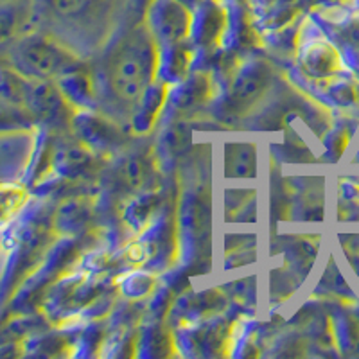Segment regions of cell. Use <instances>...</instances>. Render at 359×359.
<instances>
[{"label":"cell","instance_id":"30bf717a","mask_svg":"<svg viewBox=\"0 0 359 359\" xmlns=\"http://www.w3.org/2000/svg\"><path fill=\"white\" fill-rule=\"evenodd\" d=\"M185 4H191V2H200V0H184Z\"/></svg>","mask_w":359,"mask_h":359},{"label":"cell","instance_id":"52a82bcc","mask_svg":"<svg viewBox=\"0 0 359 359\" xmlns=\"http://www.w3.org/2000/svg\"><path fill=\"white\" fill-rule=\"evenodd\" d=\"M255 172V149L250 144H230L226 147V176L248 178Z\"/></svg>","mask_w":359,"mask_h":359},{"label":"cell","instance_id":"6da1fadb","mask_svg":"<svg viewBox=\"0 0 359 359\" xmlns=\"http://www.w3.org/2000/svg\"><path fill=\"white\" fill-rule=\"evenodd\" d=\"M158 65V53L149 31H135L111 50L107 63L108 86L123 102L144 99Z\"/></svg>","mask_w":359,"mask_h":359},{"label":"cell","instance_id":"7a4b0ae2","mask_svg":"<svg viewBox=\"0 0 359 359\" xmlns=\"http://www.w3.org/2000/svg\"><path fill=\"white\" fill-rule=\"evenodd\" d=\"M6 63L15 72L33 81H53L70 72H76L79 65L78 56L45 33H24L6 45Z\"/></svg>","mask_w":359,"mask_h":359},{"label":"cell","instance_id":"277c9868","mask_svg":"<svg viewBox=\"0 0 359 359\" xmlns=\"http://www.w3.org/2000/svg\"><path fill=\"white\" fill-rule=\"evenodd\" d=\"M149 31L169 45L182 43L192 31V15L184 0H153L149 6Z\"/></svg>","mask_w":359,"mask_h":359},{"label":"cell","instance_id":"8992f818","mask_svg":"<svg viewBox=\"0 0 359 359\" xmlns=\"http://www.w3.org/2000/svg\"><path fill=\"white\" fill-rule=\"evenodd\" d=\"M29 22H33L31 0H6L0 2V47L24 34Z\"/></svg>","mask_w":359,"mask_h":359},{"label":"cell","instance_id":"3957f363","mask_svg":"<svg viewBox=\"0 0 359 359\" xmlns=\"http://www.w3.org/2000/svg\"><path fill=\"white\" fill-rule=\"evenodd\" d=\"M33 20H45L65 27L95 24L111 11L115 0H31Z\"/></svg>","mask_w":359,"mask_h":359},{"label":"cell","instance_id":"5b68a950","mask_svg":"<svg viewBox=\"0 0 359 359\" xmlns=\"http://www.w3.org/2000/svg\"><path fill=\"white\" fill-rule=\"evenodd\" d=\"M269 85V70L264 63H252L236 78L232 85V104L246 108L264 94Z\"/></svg>","mask_w":359,"mask_h":359},{"label":"cell","instance_id":"ba28073f","mask_svg":"<svg viewBox=\"0 0 359 359\" xmlns=\"http://www.w3.org/2000/svg\"><path fill=\"white\" fill-rule=\"evenodd\" d=\"M123 175L130 189H144V185L149 180V163L144 160V156H131L123 168Z\"/></svg>","mask_w":359,"mask_h":359},{"label":"cell","instance_id":"8fae6325","mask_svg":"<svg viewBox=\"0 0 359 359\" xmlns=\"http://www.w3.org/2000/svg\"><path fill=\"white\" fill-rule=\"evenodd\" d=\"M0 2H6V0H0Z\"/></svg>","mask_w":359,"mask_h":359},{"label":"cell","instance_id":"9c48e42d","mask_svg":"<svg viewBox=\"0 0 359 359\" xmlns=\"http://www.w3.org/2000/svg\"><path fill=\"white\" fill-rule=\"evenodd\" d=\"M85 221L86 208L83 207L79 201L63 205V207L60 208V214H57V226H60L63 232H74V230H78Z\"/></svg>","mask_w":359,"mask_h":359}]
</instances>
